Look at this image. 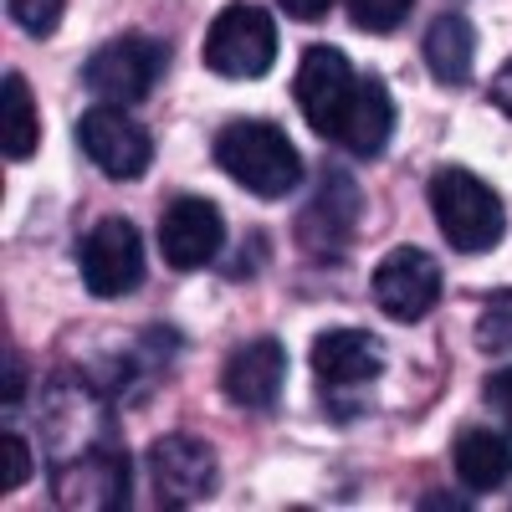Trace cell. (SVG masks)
I'll list each match as a JSON object with an SVG mask.
<instances>
[{
	"label": "cell",
	"mask_w": 512,
	"mask_h": 512,
	"mask_svg": "<svg viewBox=\"0 0 512 512\" xmlns=\"http://www.w3.org/2000/svg\"><path fill=\"white\" fill-rule=\"evenodd\" d=\"M216 164L241 190L262 200H282L303 185V154L292 149V139L277 123L262 118H231L216 134Z\"/></svg>",
	"instance_id": "1"
},
{
	"label": "cell",
	"mask_w": 512,
	"mask_h": 512,
	"mask_svg": "<svg viewBox=\"0 0 512 512\" xmlns=\"http://www.w3.org/2000/svg\"><path fill=\"white\" fill-rule=\"evenodd\" d=\"M425 200H431V210H436L441 236L456 251H466V256H482V251H492L507 236V205H502V195L487 180H477L472 169H461V164L436 169L431 185H425Z\"/></svg>",
	"instance_id": "2"
},
{
	"label": "cell",
	"mask_w": 512,
	"mask_h": 512,
	"mask_svg": "<svg viewBox=\"0 0 512 512\" xmlns=\"http://www.w3.org/2000/svg\"><path fill=\"white\" fill-rule=\"evenodd\" d=\"M164 72H169V47L159 36H113L82 62V88L113 108H128L144 103Z\"/></svg>",
	"instance_id": "3"
},
{
	"label": "cell",
	"mask_w": 512,
	"mask_h": 512,
	"mask_svg": "<svg viewBox=\"0 0 512 512\" xmlns=\"http://www.w3.org/2000/svg\"><path fill=\"white\" fill-rule=\"evenodd\" d=\"M277 62V21L262 6H226L205 31V67L216 77L231 82H251V77H267Z\"/></svg>",
	"instance_id": "4"
},
{
	"label": "cell",
	"mask_w": 512,
	"mask_h": 512,
	"mask_svg": "<svg viewBox=\"0 0 512 512\" xmlns=\"http://www.w3.org/2000/svg\"><path fill=\"white\" fill-rule=\"evenodd\" d=\"M77 267H82V282H88L93 297H123L144 287V236L134 221L123 216H103L88 236L77 241Z\"/></svg>",
	"instance_id": "5"
},
{
	"label": "cell",
	"mask_w": 512,
	"mask_h": 512,
	"mask_svg": "<svg viewBox=\"0 0 512 512\" xmlns=\"http://www.w3.org/2000/svg\"><path fill=\"white\" fill-rule=\"evenodd\" d=\"M292 98H297V108L308 113V123L318 128L323 139H338V134H344V118H349L354 98H359V72L349 67L344 52L308 47L303 62H297Z\"/></svg>",
	"instance_id": "6"
},
{
	"label": "cell",
	"mask_w": 512,
	"mask_h": 512,
	"mask_svg": "<svg viewBox=\"0 0 512 512\" xmlns=\"http://www.w3.org/2000/svg\"><path fill=\"white\" fill-rule=\"evenodd\" d=\"M374 308L395 323H420L441 303V267L425 246H395L374 267Z\"/></svg>",
	"instance_id": "7"
},
{
	"label": "cell",
	"mask_w": 512,
	"mask_h": 512,
	"mask_svg": "<svg viewBox=\"0 0 512 512\" xmlns=\"http://www.w3.org/2000/svg\"><path fill=\"white\" fill-rule=\"evenodd\" d=\"M77 144L108 180H139L154 164V139L144 134V123H134L113 103H98L77 118Z\"/></svg>",
	"instance_id": "8"
},
{
	"label": "cell",
	"mask_w": 512,
	"mask_h": 512,
	"mask_svg": "<svg viewBox=\"0 0 512 512\" xmlns=\"http://www.w3.org/2000/svg\"><path fill=\"white\" fill-rule=\"evenodd\" d=\"M221 477V461L210 451V441L200 436H159L149 446V482L159 492L164 507H185V502H205L216 492Z\"/></svg>",
	"instance_id": "9"
},
{
	"label": "cell",
	"mask_w": 512,
	"mask_h": 512,
	"mask_svg": "<svg viewBox=\"0 0 512 512\" xmlns=\"http://www.w3.org/2000/svg\"><path fill=\"white\" fill-rule=\"evenodd\" d=\"M226 246V221L205 195H180L159 216V251L175 272H200L221 256Z\"/></svg>",
	"instance_id": "10"
},
{
	"label": "cell",
	"mask_w": 512,
	"mask_h": 512,
	"mask_svg": "<svg viewBox=\"0 0 512 512\" xmlns=\"http://www.w3.org/2000/svg\"><path fill=\"white\" fill-rule=\"evenodd\" d=\"M359 185L344 175V169H328L313 205L297 216V241H303L308 256H318V262H338L344 256V246L354 241V226H359Z\"/></svg>",
	"instance_id": "11"
},
{
	"label": "cell",
	"mask_w": 512,
	"mask_h": 512,
	"mask_svg": "<svg viewBox=\"0 0 512 512\" xmlns=\"http://www.w3.org/2000/svg\"><path fill=\"white\" fill-rule=\"evenodd\" d=\"M282 379H287V354L277 338H251L226 359L221 374V390L241 405V410H272L282 395Z\"/></svg>",
	"instance_id": "12"
},
{
	"label": "cell",
	"mask_w": 512,
	"mask_h": 512,
	"mask_svg": "<svg viewBox=\"0 0 512 512\" xmlns=\"http://www.w3.org/2000/svg\"><path fill=\"white\" fill-rule=\"evenodd\" d=\"M384 369V344L364 328H328L313 338V374L328 390H354V384L379 379Z\"/></svg>",
	"instance_id": "13"
},
{
	"label": "cell",
	"mask_w": 512,
	"mask_h": 512,
	"mask_svg": "<svg viewBox=\"0 0 512 512\" xmlns=\"http://www.w3.org/2000/svg\"><path fill=\"white\" fill-rule=\"evenodd\" d=\"M420 52L441 88H466L472 82V62H477V26L466 16H436Z\"/></svg>",
	"instance_id": "14"
},
{
	"label": "cell",
	"mask_w": 512,
	"mask_h": 512,
	"mask_svg": "<svg viewBox=\"0 0 512 512\" xmlns=\"http://www.w3.org/2000/svg\"><path fill=\"white\" fill-rule=\"evenodd\" d=\"M395 134V98L390 88H384L379 77H359V98L344 118V134H338V144H344L349 154L359 159H374L384 144H390Z\"/></svg>",
	"instance_id": "15"
},
{
	"label": "cell",
	"mask_w": 512,
	"mask_h": 512,
	"mask_svg": "<svg viewBox=\"0 0 512 512\" xmlns=\"http://www.w3.org/2000/svg\"><path fill=\"white\" fill-rule=\"evenodd\" d=\"M456 477L472 487V492H497L512 482V441L487 431V425H472V431L456 436Z\"/></svg>",
	"instance_id": "16"
},
{
	"label": "cell",
	"mask_w": 512,
	"mask_h": 512,
	"mask_svg": "<svg viewBox=\"0 0 512 512\" xmlns=\"http://www.w3.org/2000/svg\"><path fill=\"white\" fill-rule=\"evenodd\" d=\"M36 98H31V82L21 72H6V82H0V149H6L11 164L31 159L36 154Z\"/></svg>",
	"instance_id": "17"
},
{
	"label": "cell",
	"mask_w": 512,
	"mask_h": 512,
	"mask_svg": "<svg viewBox=\"0 0 512 512\" xmlns=\"http://www.w3.org/2000/svg\"><path fill=\"white\" fill-rule=\"evenodd\" d=\"M477 349L482 354H512V292H492L477 313Z\"/></svg>",
	"instance_id": "18"
},
{
	"label": "cell",
	"mask_w": 512,
	"mask_h": 512,
	"mask_svg": "<svg viewBox=\"0 0 512 512\" xmlns=\"http://www.w3.org/2000/svg\"><path fill=\"white\" fill-rule=\"evenodd\" d=\"M410 6H415V0H349V16H354V26H359V31L384 36V31L405 26Z\"/></svg>",
	"instance_id": "19"
},
{
	"label": "cell",
	"mask_w": 512,
	"mask_h": 512,
	"mask_svg": "<svg viewBox=\"0 0 512 512\" xmlns=\"http://www.w3.org/2000/svg\"><path fill=\"white\" fill-rule=\"evenodd\" d=\"M62 11H67V0H11V21L26 36H52Z\"/></svg>",
	"instance_id": "20"
},
{
	"label": "cell",
	"mask_w": 512,
	"mask_h": 512,
	"mask_svg": "<svg viewBox=\"0 0 512 512\" xmlns=\"http://www.w3.org/2000/svg\"><path fill=\"white\" fill-rule=\"evenodd\" d=\"M0 451H6V472H0V487L6 492H16V487H26V477H31V446L16 436V431H6V441H0Z\"/></svg>",
	"instance_id": "21"
},
{
	"label": "cell",
	"mask_w": 512,
	"mask_h": 512,
	"mask_svg": "<svg viewBox=\"0 0 512 512\" xmlns=\"http://www.w3.org/2000/svg\"><path fill=\"white\" fill-rule=\"evenodd\" d=\"M487 410H497V420L512 431V369H497L487 379Z\"/></svg>",
	"instance_id": "22"
},
{
	"label": "cell",
	"mask_w": 512,
	"mask_h": 512,
	"mask_svg": "<svg viewBox=\"0 0 512 512\" xmlns=\"http://www.w3.org/2000/svg\"><path fill=\"white\" fill-rule=\"evenodd\" d=\"M328 6H333V0H282V11H287L292 21H323Z\"/></svg>",
	"instance_id": "23"
},
{
	"label": "cell",
	"mask_w": 512,
	"mask_h": 512,
	"mask_svg": "<svg viewBox=\"0 0 512 512\" xmlns=\"http://www.w3.org/2000/svg\"><path fill=\"white\" fill-rule=\"evenodd\" d=\"M492 103L502 108V113H512V62L497 72V82H492Z\"/></svg>",
	"instance_id": "24"
},
{
	"label": "cell",
	"mask_w": 512,
	"mask_h": 512,
	"mask_svg": "<svg viewBox=\"0 0 512 512\" xmlns=\"http://www.w3.org/2000/svg\"><path fill=\"white\" fill-rule=\"evenodd\" d=\"M21 400V359H16V349H6V405H16Z\"/></svg>",
	"instance_id": "25"
}]
</instances>
